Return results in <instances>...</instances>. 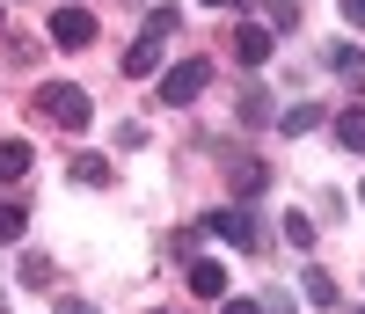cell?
<instances>
[{
	"label": "cell",
	"mask_w": 365,
	"mask_h": 314,
	"mask_svg": "<svg viewBox=\"0 0 365 314\" xmlns=\"http://www.w3.org/2000/svg\"><path fill=\"white\" fill-rule=\"evenodd\" d=\"M285 241H292V248H314V219H307V212H285Z\"/></svg>",
	"instance_id": "14"
},
{
	"label": "cell",
	"mask_w": 365,
	"mask_h": 314,
	"mask_svg": "<svg viewBox=\"0 0 365 314\" xmlns=\"http://www.w3.org/2000/svg\"><path fill=\"white\" fill-rule=\"evenodd\" d=\"M22 285H51V256H22Z\"/></svg>",
	"instance_id": "18"
},
{
	"label": "cell",
	"mask_w": 365,
	"mask_h": 314,
	"mask_svg": "<svg viewBox=\"0 0 365 314\" xmlns=\"http://www.w3.org/2000/svg\"><path fill=\"white\" fill-rule=\"evenodd\" d=\"M234 59H241V66H263V59H270V29H234Z\"/></svg>",
	"instance_id": "6"
},
{
	"label": "cell",
	"mask_w": 365,
	"mask_h": 314,
	"mask_svg": "<svg viewBox=\"0 0 365 314\" xmlns=\"http://www.w3.org/2000/svg\"><path fill=\"white\" fill-rule=\"evenodd\" d=\"M278 124H285V132L299 139V132H314V124H322V110H314V103H292V110H285Z\"/></svg>",
	"instance_id": "12"
},
{
	"label": "cell",
	"mask_w": 365,
	"mask_h": 314,
	"mask_svg": "<svg viewBox=\"0 0 365 314\" xmlns=\"http://www.w3.org/2000/svg\"><path fill=\"white\" fill-rule=\"evenodd\" d=\"M51 44H66V51L96 44V15L88 8H51Z\"/></svg>",
	"instance_id": "4"
},
{
	"label": "cell",
	"mask_w": 365,
	"mask_h": 314,
	"mask_svg": "<svg viewBox=\"0 0 365 314\" xmlns=\"http://www.w3.org/2000/svg\"><path fill=\"white\" fill-rule=\"evenodd\" d=\"M168 29H175V8H154V15H146V29H139V44L125 51V74H132V81H146V74L161 66V44H168Z\"/></svg>",
	"instance_id": "1"
},
{
	"label": "cell",
	"mask_w": 365,
	"mask_h": 314,
	"mask_svg": "<svg viewBox=\"0 0 365 314\" xmlns=\"http://www.w3.org/2000/svg\"><path fill=\"white\" fill-rule=\"evenodd\" d=\"M37 117H51L58 132H81V124H88V96L73 81H44L37 88Z\"/></svg>",
	"instance_id": "2"
},
{
	"label": "cell",
	"mask_w": 365,
	"mask_h": 314,
	"mask_svg": "<svg viewBox=\"0 0 365 314\" xmlns=\"http://www.w3.org/2000/svg\"><path fill=\"white\" fill-rule=\"evenodd\" d=\"M336 139H344L351 153H365V110H344V117H336Z\"/></svg>",
	"instance_id": "11"
},
{
	"label": "cell",
	"mask_w": 365,
	"mask_h": 314,
	"mask_svg": "<svg viewBox=\"0 0 365 314\" xmlns=\"http://www.w3.org/2000/svg\"><path fill=\"white\" fill-rule=\"evenodd\" d=\"M73 176H81V183H110V161H103V153H81Z\"/></svg>",
	"instance_id": "17"
},
{
	"label": "cell",
	"mask_w": 365,
	"mask_h": 314,
	"mask_svg": "<svg viewBox=\"0 0 365 314\" xmlns=\"http://www.w3.org/2000/svg\"><path fill=\"white\" fill-rule=\"evenodd\" d=\"M263 191V168L256 161H234V198H256Z\"/></svg>",
	"instance_id": "13"
},
{
	"label": "cell",
	"mask_w": 365,
	"mask_h": 314,
	"mask_svg": "<svg viewBox=\"0 0 365 314\" xmlns=\"http://www.w3.org/2000/svg\"><path fill=\"white\" fill-rule=\"evenodd\" d=\"M344 15H351V22H358V29H365V0H344Z\"/></svg>",
	"instance_id": "22"
},
{
	"label": "cell",
	"mask_w": 365,
	"mask_h": 314,
	"mask_svg": "<svg viewBox=\"0 0 365 314\" xmlns=\"http://www.w3.org/2000/svg\"><path fill=\"white\" fill-rule=\"evenodd\" d=\"M205 227H212V234H227L234 248H256V241H263V234H256V219H249V212H241V205H234V212H212V219H205Z\"/></svg>",
	"instance_id": "5"
},
{
	"label": "cell",
	"mask_w": 365,
	"mask_h": 314,
	"mask_svg": "<svg viewBox=\"0 0 365 314\" xmlns=\"http://www.w3.org/2000/svg\"><path fill=\"white\" fill-rule=\"evenodd\" d=\"M58 314H103V307H88V300H58Z\"/></svg>",
	"instance_id": "21"
},
{
	"label": "cell",
	"mask_w": 365,
	"mask_h": 314,
	"mask_svg": "<svg viewBox=\"0 0 365 314\" xmlns=\"http://www.w3.org/2000/svg\"><path fill=\"white\" fill-rule=\"evenodd\" d=\"M205 88H212V59H182V66H168V74H161V103H168V110H182V103H197Z\"/></svg>",
	"instance_id": "3"
},
{
	"label": "cell",
	"mask_w": 365,
	"mask_h": 314,
	"mask_svg": "<svg viewBox=\"0 0 365 314\" xmlns=\"http://www.w3.org/2000/svg\"><path fill=\"white\" fill-rule=\"evenodd\" d=\"M154 314H168V307H154Z\"/></svg>",
	"instance_id": "24"
},
{
	"label": "cell",
	"mask_w": 365,
	"mask_h": 314,
	"mask_svg": "<svg viewBox=\"0 0 365 314\" xmlns=\"http://www.w3.org/2000/svg\"><path fill=\"white\" fill-rule=\"evenodd\" d=\"M299 293H307L314 307H336V278H329V270H307V278H299Z\"/></svg>",
	"instance_id": "10"
},
{
	"label": "cell",
	"mask_w": 365,
	"mask_h": 314,
	"mask_svg": "<svg viewBox=\"0 0 365 314\" xmlns=\"http://www.w3.org/2000/svg\"><path fill=\"white\" fill-rule=\"evenodd\" d=\"M190 293H205V300H220V293H227V270L197 256V263H190Z\"/></svg>",
	"instance_id": "8"
},
{
	"label": "cell",
	"mask_w": 365,
	"mask_h": 314,
	"mask_svg": "<svg viewBox=\"0 0 365 314\" xmlns=\"http://www.w3.org/2000/svg\"><path fill=\"white\" fill-rule=\"evenodd\" d=\"M29 176V139H0V183H22Z\"/></svg>",
	"instance_id": "7"
},
{
	"label": "cell",
	"mask_w": 365,
	"mask_h": 314,
	"mask_svg": "<svg viewBox=\"0 0 365 314\" xmlns=\"http://www.w3.org/2000/svg\"><path fill=\"white\" fill-rule=\"evenodd\" d=\"M220 314H263L256 300H220Z\"/></svg>",
	"instance_id": "20"
},
{
	"label": "cell",
	"mask_w": 365,
	"mask_h": 314,
	"mask_svg": "<svg viewBox=\"0 0 365 314\" xmlns=\"http://www.w3.org/2000/svg\"><path fill=\"white\" fill-rule=\"evenodd\" d=\"M241 124H270V96H263V88L241 96Z\"/></svg>",
	"instance_id": "15"
},
{
	"label": "cell",
	"mask_w": 365,
	"mask_h": 314,
	"mask_svg": "<svg viewBox=\"0 0 365 314\" xmlns=\"http://www.w3.org/2000/svg\"><path fill=\"white\" fill-rule=\"evenodd\" d=\"M22 227H29V212L22 205H0V241H22Z\"/></svg>",
	"instance_id": "16"
},
{
	"label": "cell",
	"mask_w": 365,
	"mask_h": 314,
	"mask_svg": "<svg viewBox=\"0 0 365 314\" xmlns=\"http://www.w3.org/2000/svg\"><path fill=\"white\" fill-rule=\"evenodd\" d=\"M329 66H336L344 81H365V51L358 44H329Z\"/></svg>",
	"instance_id": "9"
},
{
	"label": "cell",
	"mask_w": 365,
	"mask_h": 314,
	"mask_svg": "<svg viewBox=\"0 0 365 314\" xmlns=\"http://www.w3.org/2000/svg\"><path fill=\"white\" fill-rule=\"evenodd\" d=\"M212 8H241V0H212Z\"/></svg>",
	"instance_id": "23"
},
{
	"label": "cell",
	"mask_w": 365,
	"mask_h": 314,
	"mask_svg": "<svg viewBox=\"0 0 365 314\" xmlns=\"http://www.w3.org/2000/svg\"><path fill=\"white\" fill-rule=\"evenodd\" d=\"M270 29H299V8H292V0H270Z\"/></svg>",
	"instance_id": "19"
}]
</instances>
